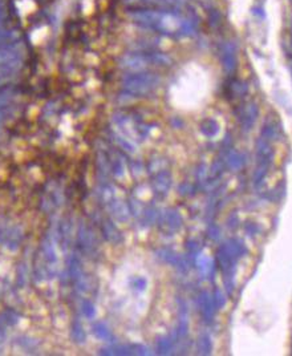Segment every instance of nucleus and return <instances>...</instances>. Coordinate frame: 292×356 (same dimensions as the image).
Wrapping results in <instances>:
<instances>
[{"label": "nucleus", "instance_id": "obj_1", "mask_svg": "<svg viewBox=\"0 0 292 356\" xmlns=\"http://www.w3.org/2000/svg\"><path fill=\"white\" fill-rule=\"evenodd\" d=\"M133 19L145 27L165 33H185L192 35L195 32V22L183 19L171 12L162 11H138L133 14Z\"/></svg>", "mask_w": 292, "mask_h": 356}, {"label": "nucleus", "instance_id": "obj_2", "mask_svg": "<svg viewBox=\"0 0 292 356\" xmlns=\"http://www.w3.org/2000/svg\"><path fill=\"white\" fill-rule=\"evenodd\" d=\"M272 160H274V149L271 145V140L259 136V138L256 141V169L252 180L255 188L263 185V181L271 167Z\"/></svg>", "mask_w": 292, "mask_h": 356}, {"label": "nucleus", "instance_id": "obj_3", "mask_svg": "<svg viewBox=\"0 0 292 356\" xmlns=\"http://www.w3.org/2000/svg\"><path fill=\"white\" fill-rule=\"evenodd\" d=\"M157 85V79L151 75H134L125 80V88L133 93H147Z\"/></svg>", "mask_w": 292, "mask_h": 356}, {"label": "nucleus", "instance_id": "obj_4", "mask_svg": "<svg viewBox=\"0 0 292 356\" xmlns=\"http://www.w3.org/2000/svg\"><path fill=\"white\" fill-rule=\"evenodd\" d=\"M219 56L220 63L223 67L224 72L227 75H233L237 69V47L231 40H226L220 44L219 48Z\"/></svg>", "mask_w": 292, "mask_h": 356}, {"label": "nucleus", "instance_id": "obj_5", "mask_svg": "<svg viewBox=\"0 0 292 356\" xmlns=\"http://www.w3.org/2000/svg\"><path fill=\"white\" fill-rule=\"evenodd\" d=\"M259 116V107L256 103L251 101L248 104L243 105L241 108V113H239V122L242 126L243 132H250L252 129V126L255 125L256 120Z\"/></svg>", "mask_w": 292, "mask_h": 356}, {"label": "nucleus", "instance_id": "obj_6", "mask_svg": "<svg viewBox=\"0 0 292 356\" xmlns=\"http://www.w3.org/2000/svg\"><path fill=\"white\" fill-rule=\"evenodd\" d=\"M199 303H201V311L203 319H205L207 323H210L211 320H213V318H214L215 308H217L214 304V301H213V298H211L207 293H202L201 298H199Z\"/></svg>", "mask_w": 292, "mask_h": 356}, {"label": "nucleus", "instance_id": "obj_7", "mask_svg": "<svg viewBox=\"0 0 292 356\" xmlns=\"http://www.w3.org/2000/svg\"><path fill=\"white\" fill-rule=\"evenodd\" d=\"M246 160L242 153H238L235 150H228L227 156H226V165H227L231 170H239L241 167L244 165Z\"/></svg>", "mask_w": 292, "mask_h": 356}, {"label": "nucleus", "instance_id": "obj_8", "mask_svg": "<svg viewBox=\"0 0 292 356\" xmlns=\"http://www.w3.org/2000/svg\"><path fill=\"white\" fill-rule=\"evenodd\" d=\"M247 85L246 82H242V80H237V79H234L230 82L227 86V92L228 95L233 96V97H242L247 93Z\"/></svg>", "mask_w": 292, "mask_h": 356}, {"label": "nucleus", "instance_id": "obj_9", "mask_svg": "<svg viewBox=\"0 0 292 356\" xmlns=\"http://www.w3.org/2000/svg\"><path fill=\"white\" fill-rule=\"evenodd\" d=\"M201 132L206 137H209V138L215 137L219 132L218 122L213 120V118H206L205 121H202L201 124Z\"/></svg>", "mask_w": 292, "mask_h": 356}, {"label": "nucleus", "instance_id": "obj_10", "mask_svg": "<svg viewBox=\"0 0 292 356\" xmlns=\"http://www.w3.org/2000/svg\"><path fill=\"white\" fill-rule=\"evenodd\" d=\"M198 348H199V351L201 354H205V355H209L211 352V342H210V338L205 335V336H202L199 339V343H198Z\"/></svg>", "mask_w": 292, "mask_h": 356}, {"label": "nucleus", "instance_id": "obj_11", "mask_svg": "<svg viewBox=\"0 0 292 356\" xmlns=\"http://www.w3.org/2000/svg\"><path fill=\"white\" fill-rule=\"evenodd\" d=\"M213 301H214V304L217 308H223L224 304H226V298H224L223 293H222V291H220L219 289L215 290Z\"/></svg>", "mask_w": 292, "mask_h": 356}, {"label": "nucleus", "instance_id": "obj_12", "mask_svg": "<svg viewBox=\"0 0 292 356\" xmlns=\"http://www.w3.org/2000/svg\"><path fill=\"white\" fill-rule=\"evenodd\" d=\"M244 229H246V233L248 235H255L259 233V227L255 223H247Z\"/></svg>", "mask_w": 292, "mask_h": 356}]
</instances>
